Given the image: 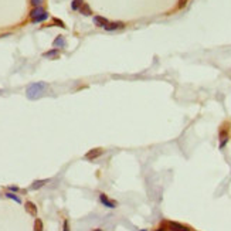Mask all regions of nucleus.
I'll return each instance as SVG.
<instances>
[{
    "mask_svg": "<svg viewBox=\"0 0 231 231\" xmlns=\"http://www.w3.org/2000/svg\"><path fill=\"white\" fill-rule=\"evenodd\" d=\"M47 88H48V85H47L46 82H33L31 85L27 87V91H26L27 98L29 99H38L44 92L47 91Z\"/></svg>",
    "mask_w": 231,
    "mask_h": 231,
    "instance_id": "nucleus-1",
    "label": "nucleus"
},
{
    "mask_svg": "<svg viewBox=\"0 0 231 231\" xmlns=\"http://www.w3.org/2000/svg\"><path fill=\"white\" fill-rule=\"evenodd\" d=\"M30 19H31L33 23H41V21L48 19V13L43 7H34L33 10L30 12Z\"/></svg>",
    "mask_w": 231,
    "mask_h": 231,
    "instance_id": "nucleus-2",
    "label": "nucleus"
},
{
    "mask_svg": "<svg viewBox=\"0 0 231 231\" xmlns=\"http://www.w3.org/2000/svg\"><path fill=\"white\" fill-rule=\"evenodd\" d=\"M162 224L166 226L167 230H170V231H191L190 227H186V226H183V224H180V223H176V221H163Z\"/></svg>",
    "mask_w": 231,
    "mask_h": 231,
    "instance_id": "nucleus-3",
    "label": "nucleus"
},
{
    "mask_svg": "<svg viewBox=\"0 0 231 231\" xmlns=\"http://www.w3.org/2000/svg\"><path fill=\"white\" fill-rule=\"evenodd\" d=\"M99 201L102 203L105 207H108V208H116V203L112 201V200H109V198H108V196L105 193L99 194Z\"/></svg>",
    "mask_w": 231,
    "mask_h": 231,
    "instance_id": "nucleus-4",
    "label": "nucleus"
},
{
    "mask_svg": "<svg viewBox=\"0 0 231 231\" xmlns=\"http://www.w3.org/2000/svg\"><path fill=\"white\" fill-rule=\"evenodd\" d=\"M125 24L122 21H111V23H108V26H105L103 29L107 30V31H116V30H121L124 29Z\"/></svg>",
    "mask_w": 231,
    "mask_h": 231,
    "instance_id": "nucleus-5",
    "label": "nucleus"
},
{
    "mask_svg": "<svg viewBox=\"0 0 231 231\" xmlns=\"http://www.w3.org/2000/svg\"><path fill=\"white\" fill-rule=\"evenodd\" d=\"M103 153V150L101 148H95V149H91L89 152L85 155V159H88V160H94V159H96V157H99Z\"/></svg>",
    "mask_w": 231,
    "mask_h": 231,
    "instance_id": "nucleus-6",
    "label": "nucleus"
},
{
    "mask_svg": "<svg viewBox=\"0 0 231 231\" xmlns=\"http://www.w3.org/2000/svg\"><path fill=\"white\" fill-rule=\"evenodd\" d=\"M228 142V129L223 128L220 131V149H223Z\"/></svg>",
    "mask_w": 231,
    "mask_h": 231,
    "instance_id": "nucleus-7",
    "label": "nucleus"
},
{
    "mask_svg": "<svg viewBox=\"0 0 231 231\" xmlns=\"http://www.w3.org/2000/svg\"><path fill=\"white\" fill-rule=\"evenodd\" d=\"M53 46L55 47V48H64V47L67 46L65 38L62 37V36H57V38L53 41Z\"/></svg>",
    "mask_w": 231,
    "mask_h": 231,
    "instance_id": "nucleus-8",
    "label": "nucleus"
},
{
    "mask_svg": "<svg viewBox=\"0 0 231 231\" xmlns=\"http://www.w3.org/2000/svg\"><path fill=\"white\" fill-rule=\"evenodd\" d=\"M108 23H109V21L102 16H95L94 17V24L98 26V27H105V26H108Z\"/></svg>",
    "mask_w": 231,
    "mask_h": 231,
    "instance_id": "nucleus-9",
    "label": "nucleus"
},
{
    "mask_svg": "<svg viewBox=\"0 0 231 231\" xmlns=\"http://www.w3.org/2000/svg\"><path fill=\"white\" fill-rule=\"evenodd\" d=\"M26 211L29 213V214H31V215H37V207H36V204L34 203H31V201H27L26 203Z\"/></svg>",
    "mask_w": 231,
    "mask_h": 231,
    "instance_id": "nucleus-10",
    "label": "nucleus"
},
{
    "mask_svg": "<svg viewBox=\"0 0 231 231\" xmlns=\"http://www.w3.org/2000/svg\"><path fill=\"white\" fill-rule=\"evenodd\" d=\"M48 182H50V179H44V180H36V182H33V184L30 186V190H37V189H40V187H43L44 184H47Z\"/></svg>",
    "mask_w": 231,
    "mask_h": 231,
    "instance_id": "nucleus-11",
    "label": "nucleus"
},
{
    "mask_svg": "<svg viewBox=\"0 0 231 231\" xmlns=\"http://www.w3.org/2000/svg\"><path fill=\"white\" fill-rule=\"evenodd\" d=\"M43 55H44L46 58H58L60 51H58V48H53V50H50V51H46Z\"/></svg>",
    "mask_w": 231,
    "mask_h": 231,
    "instance_id": "nucleus-12",
    "label": "nucleus"
},
{
    "mask_svg": "<svg viewBox=\"0 0 231 231\" xmlns=\"http://www.w3.org/2000/svg\"><path fill=\"white\" fill-rule=\"evenodd\" d=\"M79 13H81L82 16H91V14H92L91 7H89L87 3H84L82 6H81V9H79Z\"/></svg>",
    "mask_w": 231,
    "mask_h": 231,
    "instance_id": "nucleus-13",
    "label": "nucleus"
},
{
    "mask_svg": "<svg viewBox=\"0 0 231 231\" xmlns=\"http://www.w3.org/2000/svg\"><path fill=\"white\" fill-rule=\"evenodd\" d=\"M6 197L10 198V200H13V201H16L17 204H21V198L19 197L16 193H13V191H7V193H6Z\"/></svg>",
    "mask_w": 231,
    "mask_h": 231,
    "instance_id": "nucleus-14",
    "label": "nucleus"
},
{
    "mask_svg": "<svg viewBox=\"0 0 231 231\" xmlns=\"http://www.w3.org/2000/svg\"><path fill=\"white\" fill-rule=\"evenodd\" d=\"M82 4H84V0H72L71 2V9L72 10H79Z\"/></svg>",
    "mask_w": 231,
    "mask_h": 231,
    "instance_id": "nucleus-15",
    "label": "nucleus"
},
{
    "mask_svg": "<svg viewBox=\"0 0 231 231\" xmlns=\"http://www.w3.org/2000/svg\"><path fill=\"white\" fill-rule=\"evenodd\" d=\"M43 221L40 219H36L34 220V231H43Z\"/></svg>",
    "mask_w": 231,
    "mask_h": 231,
    "instance_id": "nucleus-16",
    "label": "nucleus"
},
{
    "mask_svg": "<svg viewBox=\"0 0 231 231\" xmlns=\"http://www.w3.org/2000/svg\"><path fill=\"white\" fill-rule=\"evenodd\" d=\"M43 2H44V0H30L31 6H34V7H41Z\"/></svg>",
    "mask_w": 231,
    "mask_h": 231,
    "instance_id": "nucleus-17",
    "label": "nucleus"
},
{
    "mask_svg": "<svg viewBox=\"0 0 231 231\" xmlns=\"http://www.w3.org/2000/svg\"><path fill=\"white\" fill-rule=\"evenodd\" d=\"M53 23H54V24H57L58 27H62V29H65V24H64V23H62L60 19H53Z\"/></svg>",
    "mask_w": 231,
    "mask_h": 231,
    "instance_id": "nucleus-18",
    "label": "nucleus"
},
{
    "mask_svg": "<svg viewBox=\"0 0 231 231\" xmlns=\"http://www.w3.org/2000/svg\"><path fill=\"white\" fill-rule=\"evenodd\" d=\"M189 3V0H179V4H177V9H183L186 7V4Z\"/></svg>",
    "mask_w": 231,
    "mask_h": 231,
    "instance_id": "nucleus-19",
    "label": "nucleus"
},
{
    "mask_svg": "<svg viewBox=\"0 0 231 231\" xmlns=\"http://www.w3.org/2000/svg\"><path fill=\"white\" fill-rule=\"evenodd\" d=\"M62 231H70V224H68V220H64V226H62Z\"/></svg>",
    "mask_w": 231,
    "mask_h": 231,
    "instance_id": "nucleus-20",
    "label": "nucleus"
},
{
    "mask_svg": "<svg viewBox=\"0 0 231 231\" xmlns=\"http://www.w3.org/2000/svg\"><path fill=\"white\" fill-rule=\"evenodd\" d=\"M9 190H10V191H13V193H16V191H19V187H17V186H10V187H9Z\"/></svg>",
    "mask_w": 231,
    "mask_h": 231,
    "instance_id": "nucleus-21",
    "label": "nucleus"
},
{
    "mask_svg": "<svg viewBox=\"0 0 231 231\" xmlns=\"http://www.w3.org/2000/svg\"><path fill=\"white\" fill-rule=\"evenodd\" d=\"M153 231H166V228H163V227H159V228H156V230H153Z\"/></svg>",
    "mask_w": 231,
    "mask_h": 231,
    "instance_id": "nucleus-22",
    "label": "nucleus"
},
{
    "mask_svg": "<svg viewBox=\"0 0 231 231\" xmlns=\"http://www.w3.org/2000/svg\"><path fill=\"white\" fill-rule=\"evenodd\" d=\"M92 231H102V230H101V228H94Z\"/></svg>",
    "mask_w": 231,
    "mask_h": 231,
    "instance_id": "nucleus-23",
    "label": "nucleus"
},
{
    "mask_svg": "<svg viewBox=\"0 0 231 231\" xmlns=\"http://www.w3.org/2000/svg\"><path fill=\"white\" fill-rule=\"evenodd\" d=\"M140 231H148V230H140Z\"/></svg>",
    "mask_w": 231,
    "mask_h": 231,
    "instance_id": "nucleus-24",
    "label": "nucleus"
}]
</instances>
